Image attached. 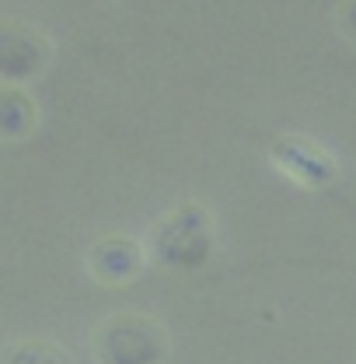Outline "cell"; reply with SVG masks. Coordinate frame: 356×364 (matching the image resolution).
Instances as JSON below:
<instances>
[{
    "label": "cell",
    "instance_id": "obj_1",
    "mask_svg": "<svg viewBox=\"0 0 356 364\" xmlns=\"http://www.w3.org/2000/svg\"><path fill=\"white\" fill-rule=\"evenodd\" d=\"M147 252L157 267L175 273L206 270L217 252V231L213 218L203 203L185 200L175 210H168L147 235Z\"/></svg>",
    "mask_w": 356,
    "mask_h": 364
},
{
    "label": "cell",
    "instance_id": "obj_2",
    "mask_svg": "<svg viewBox=\"0 0 356 364\" xmlns=\"http://www.w3.org/2000/svg\"><path fill=\"white\" fill-rule=\"evenodd\" d=\"M168 350H172L168 333L150 316L123 312V316H109L94 329L98 364H165Z\"/></svg>",
    "mask_w": 356,
    "mask_h": 364
},
{
    "label": "cell",
    "instance_id": "obj_3",
    "mask_svg": "<svg viewBox=\"0 0 356 364\" xmlns=\"http://www.w3.org/2000/svg\"><path fill=\"white\" fill-rule=\"evenodd\" d=\"M269 161L287 179H294L297 186H304V189H325V186H332V182L339 179L335 158L325 147H318L314 140L297 136V134H287V136H279V140H272Z\"/></svg>",
    "mask_w": 356,
    "mask_h": 364
},
{
    "label": "cell",
    "instance_id": "obj_4",
    "mask_svg": "<svg viewBox=\"0 0 356 364\" xmlns=\"http://www.w3.org/2000/svg\"><path fill=\"white\" fill-rule=\"evenodd\" d=\"M45 63H49V43H45L43 32H35L32 25H21V21H4V28H0L4 85L32 81L35 74H43Z\"/></svg>",
    "mask_w": 356,
    "mask_h": 364
},
{
    "label": "cell",
    "instance_id": "obj_5",
    "mask_svg": "<svg viewBox=\"0 0 356 364\" xmlns=\"http://www.w3.org/2000/svg\"><path fill=\"white\" fill-rule=\"evenodd\" d=\"M147 263L143 245H136L126 235H105L88 249V270L98 284H130L133 277H140Z\"/></svg>",
    "mask_w": 356,
    "mask_h": 364
},
{
    "label": "cell",
    "instance_id": "obj_6",
    "mask_svg": "<svg viewBox=\"0 0 356 364\" xmlns=\"http://www.w3.org/2000/svg\"><path fill=\"white\" fill-rule=\"evenodd\" d=\"M35 123H39L35 102L18 85H4V91H0V134L7 140H21L35 130Z\"/></svg>",
    "mask_w": 356,
    "mask_h": 364
},
{
    "label": "cell",
    "instance_id": "obj_7",
    "mask_svg": "<svg viewBox=\"0 0 356 364\" xmlns=\"http://www.w3.org/2000/svg\"><path fill=\"white\" fill-rule=\"evenodd\" d=\"M4 364H70L67 350L60 343H49V340H21V343H11Z\"/></svg>",
    "mask_w": 356,
    "mask_h": 364
},
{
    "label": "cell",
    "instance_id": "obj_8",
    "mask_svg": "<svg viewBox=\"0 0 356 364\" xmlns=\"http://www.w3.org/2000/svg\"><path fill=\"white\" fill-rule=\"evenodd\" d=\"M339 28L356 43V0H343L339 4Z\"/></svg>",
    "mask_w": 356,
    "mask_h": 364
}]
</instances>
